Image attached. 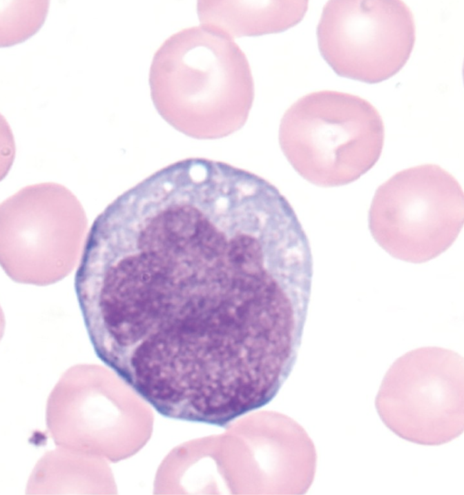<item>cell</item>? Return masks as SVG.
Here are the masks:
<instances>
[{
  "label": "cell",
  "instance_id": "1",
  "mask_svg": "<svg viewBox=\"0 0 464 495\" xmlns=\"http://www.w3.org/2000/svg\"><path fill=\"white\" fill-rule=\"evenodd\" d=\"M148 81L159 114L197 139H220L240 130L255 96L244 52L233 37L204 24L163 42L153 57Z\"/></svg>",
  "mask_w": 464,
  "mask_h": 495
},
{
  "label": "cell",
  "instance_id": "2",
  "mask_svg": "<svg viewBox=\"0 0 464 495\" xmlns=\"http://www.w3.org/2000/svg\"><path fill=\"white\" fill-rule=\"evenodd\" d=\"M281 150L305 180L324 188L359 179L379 159L385 127L377 109L359 96L334 90L307 94L284 113Z\"/></svg>",
  "mask_w": 464,
  "mask_h": 495
},
{
  "label": "cell",
  "instance_id": "3",
  "mask_svg": "<svg viewBox=\"0 0 464 495\" xmlns=\"http://www.w3.org/2000/svg\"><path fill=\"white\" fill-rule=\"evenodd\" d=\"M464 222V195L456 178L435 164L412 167L380 185L368 225L375 241L396 259L429 261L456 241Z\"/></svg>",
  "mask_w": 464,
  "mask_h": 495
},
{
  "label": "cell",
  "instance_id": "4",
  "mask_svg": "<svg viewBox=\"0 0 464 495\" xmlns=\"http://www.w3.org/2000/svg\"><path fill=\"white\" fill-rule=\"evenodd\" d=\"M377 413L398 437L418 445L447 443L464 431V359L440 347L412 350L386 372Z\"/></svg>",
  "mask_w": 464,
  "mask_h": 495
},
{
  "label": "cell",
  "instance_id": "5",
  "mask_svg": "<svg viewBox=\"0 0 464 495\" xmlns=\"http://www.w3.org/2000/svg\"><path fill=\"white\" fill-rule=\"evenodd\" d=\"M316 34L322 57L338 75L377 83L405 65L416 27L400 0H331L323 7Z\"/></svg>",
  "mask_w": 464,
  "mask_h": 495
},
{
  "label": "cell",
  "instance_id": "6",
  "mask_svg": "<svg viewBox=\"0 0 464 495\" xmlns=\"http://www.w3.org/2000/svg\"><path fill=\"white\" fill-rule=\"evenodd\" d=\"M308 8L307 1H200L201 24L231 37L283 32L298 24Z\"/></svg>",
  "mask_w": 464,
  "mask_h": 495
}]
</instances>
